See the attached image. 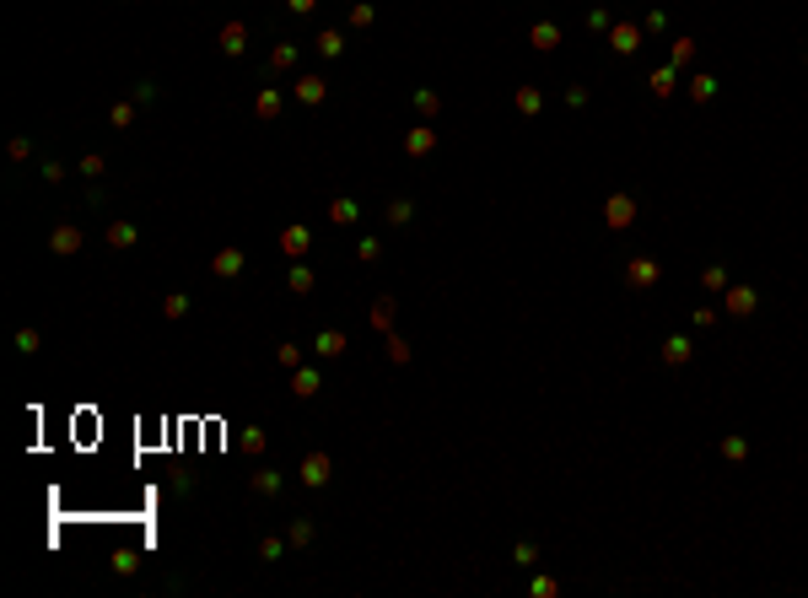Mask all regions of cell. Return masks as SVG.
<instances>
[{"label": "cell", "mask_w": 808, "mask_h": 598, "mask_svg": "<svg viewBox=\"0 0 808 598\" xmlns=\"http://www.w3.org/2000/svg\"><path fill=\"white\" fill-rule=\"evenodd\" d=\"M517 108H523V113H539V108H544V92H539V86H523V92H517Z\"/></svg>", "instance_id": "22"}, {"label": "cell", "mask_w": 808, "mask_h": 598, "mask_svg": "<svg viewBox=\"0 0 808 598\" xmlns=\"http://www.w3.org/2000/svg\"><path fill=\"white\" fill-rule=\"evenodd\" d=\"M388 318H393V307H388V297H383V302L372 307V329H388Z\"/></svg>", "instance_id": "31"}, {"label": "cell", "mask_w": 808, "mask_h": 598, "mask_svg": "<svg viewBox=\"0 0 808 598\" xmlns=\"http://www.w3.org/2000/svg\"><path fill=\"white\" fill-rule=\"evenodd\" d=\"M318 54H323V60H340V54H345V38L334 33V27H323V33H318Z\"/></svg>", "instance_id": "15"}, {"label": "cell", "mask_w": 808, "mask_h": 598, "mask_svg": "<svg viewBox=\"0 0 808 598\" xmlns=\"http://www.w3.org/2000/svg\"><path fill=\"white\" fill-rule=\"evenodd\" d=\"M135 237H140V232H135L130 221H113V227H108V243L113 248H135Z\"/></svg>", "instance_id": "18"}, {"label": "cell", "mask_w": 808, "mask_h": 598, "mask_svg": "<svg viewBox=\"0 0 808 598\" xmlns=\"http://www.w3.org/2000/svg\"><path fill=\"white\" fill-rule=\"evenodd\" d=\"M281 550H286V539H264V545H259V555H264V561H281Z\"/></svg>", "instance_id": "36"}, {"label": "cell", "mask_w": 808, "mask_h": 598, "mask_svg": "<svg viewBox=\"0 0 808 598\" xmlns=\"http://www.w3.org/2000/svg\"><path fill=\"white\" fill-rule=\"evenodd\" d=\"M286 6H291L296 16H307V11H313V6H318V0H286Z\"/></svg>", "instance_id": "40"}, {"label": "cell", "mask_w": 808, "mask_h": 598, "mask_svg": "<svg viewBox=\"0 0 808 598\" xmlns=\"http://www.w3.org/2000/svg\"><path fill=\"white\" fill-rule=\"evenodd\" d=\"M690 98H695V103H711V98H717V76H695V81H690Z\"/></svg>", "instance_id": "19"}, {"label": "cell", "mask_w": 808, "mask_h": 598, "mask_svg": "<svg viewBox=\"0 0 808 598\" xmlns=\"http://www.w3.org/2000/svg\"><path fill=\"white\" fill-rule=\"evenodd\" d=\"M700 281H706V292H727V269H722V264H706V275H700Z\"/></svg>", "instance_id": "25"}, {"label": "cell", "mask_w": 808, "mask_h": 598, "mask_svg": "<svg viewBox=\"0 0 808 598\" xmlns=\"http://www.w3.org/2000/svg\"><path fill=\"white\" fill-rule=\"evenodd\" d=\"M108 119H113V124H119V130H124V124L135 119V108H130V103H113V108H108Z\"/></svg>", "instance_id": "33"}, {"label": "cell", "mask_w": 808, "mask_h": 598, "mask_svg": "<svg viewBox=\"0 0 808 598\" xmlns=\"http://www.w3.org/2000/svg\"><path fill=\"white\" fill-rule=\"evenodd\" d=\"M415 108L420 113H437V92H415Z\"/></svg>", "instance_id": "39"}, {"label": "cell", "mask_w": 808, "mask_h": 598, "mask_svg": "<svg viewBox=\"0 0 808 598\" xmlns=\"http://www.w3.org/2000/svg\"><path fill=\"white\" fill-rule=\"evenodd\" d=\"M269 65H275V71H286V65H296V43H281V49L269 54Z\"/></svg>", "instance_id": "29"}, {"label": "cell", "mask_w": 808, "mask_h": 598, "mask_svg": "<svg viewBox=\"0 0 808 598\" xmlns=\"http://www.w3.org/2000/svg\"><path fill=\"white\" fill-rule=\"evenodd\" d=\"M722 313L749 318V313H755V292H749V286H727V292H722Z\"/></svg>", "instance_id": "4"}, {"label": "cell", "mask_w": 808, "mask_h": 598, "mask_svg": "<svg viewBox=\"0 0 808 598\" xmlns=\"http://www.w3.org/2000/svg\"><path fill=\"white\" fill-rule=\"evenodd\" d=\"M512 561H517V566H534V561H539V545H534V539H523V545L512 550Z\"/></svg>", "instance_id": "28"}, {"label": "cell", "mask_w": 808, "mask_h": 598, "mask_svg": "<svg viewBox=\"0 0 808 598\" xmlns=\"http://www.w3.org/2000/svg\"><path fill=\"white\" fill-rule=\"evenodd\" d=\"M16 351L33 356V351H38V329H22V334H16Z\"/></svg>", "instance_id": "35"}, {"label": "cell", "mask_w": 808, "mask_h": 598, "mask_svg": "<svg viewBox=\"0 0 808 598\" xmlns=\"http://www.w3.org/2000/svg\"><path fill=\"white\" fill-rule=\"evenodd\" d=\"M323 92H329L323 76H302V81H296V98H302V103H323Z\"/></svg>", "instance_id": "12"}, {"label": "cell", "mask_w": 808, "mask_h": 598, "mask_svg": "<svg viewBox=\"0 0 808 598\" xmlns=\"http://www.w3.org/2000/svg\"><path fill=\"white\" fill-rule=\"evenodd\" d=\"M243 264H248V259H243V248H221V254L210 259V269H216L221 281H232V275H243Z\"/></svg>", "instance_id": "6"}, {"label": "cell", "mask_w": 808, "mask_h": 598, "mask_svg": "<svg viewBox=\"0 0 808 598\" xmlns=\"http://www.w3.org/2000/svg\"><path fill=\"white\" fill-rule=\"evenodd\" d=\"M431 146H437V130H426V124L404 135V151H410V157H420V151H431Z\"/></svg>", "instance_id": "11"}, {"label": "cell", "mask_w": 808, "mask_h": 598, "mask_svg": "<svg viewBox=\"0 0 808 598\" xmlns=\"http://www.w3.org/2000/svg\"><path fill=\"white\" fill-rule=\"evenodd\" d=\"M744 453H749V442H744V437H722V458H733V464H738Z\"/></svg>", "instance_id": "30"}, {"label": "cell", "mask_w": 808, "mask_h": 598, "mask_svg": "<svg viewBox=\"0 0 808 598\" xmlns=\"http://www.w3.org/2000/svg\"><path fill=\"white\" fill-rule=\"evenodd\" d=\"M528 38H534V49H539V54L561 49V27H555V22H534V33H528Z\"/></svg>", "instance_id": "9"}, {"label": "cell", "mask_w": 808, "mask_h": 598, "mask_svg": "<svg viewBox=\"0 0 808 598\" xmlns=\"http://www.w3.org/2000/svg\"><path fill=\"white\" fill-rule=\"evenodd\" d=\"M345 345H351V340H345V334H340V329H323V334H318V340H313V351H318V356H323V361H334V356H345Z\"/></svg>", "instance_id": "8"}, {"label": "cell", "mask_w": 808, "mask_h": 598, "mask_svg": "<svg viewBox=\"0 0 808 598\" xmlns=\"http://www.w3.org/2000/svg\"><path fill=\"white\" fill-rule=\"evenodd\" d=\"M609 49H614V54H636V49H641V27H636V22L609 27Z\"/></svg>", "instance_id": "3"}, {"label": "cell", "mask_w": 808, "mask_h": 598, "mask_svg": "<svg viewBox=\"0 0 808 598\" xmlns=\"http://www.w3.org/2000/svg\"><path fill=\"white\" fill-rule=\"evenodd\" d=\"M286 281H291L296 297H307V292H313V269H307L302 259H291V275H286Z\"/></svg>", "instance_id": "14"}, {"label": "cell", "mask_w": 808, "mask_h": 598, "mask_svg": "<svg viewBox=\"0 0 808 598\" xmlns=\"http://www.w3.org/2000/svg\"><path fill=\"white\" fill-rule=\"evenodd\" d=\"M243 448H248V453H264V431L248 426V431H243Z\"/></svg>", "instance_id": "34"}, {"label": "cell", "mask_w": 808, "mask_h": 598, "mask_svg": "<svg viewBox=\"0 0 808 598\" xmlns=\"http://www.w3.org/2000/svg\"><path fill=\"white\" fill-rule=\"evenodd\" d=\"M663 361H668V366H685V361H690V340H679V334H673V340L663 345Z\"/></svg>", "instance_id": "17"}, {"label": "cell", "mask_w": 808, "mask_h": 598, "mask_svg": "<svg viewBox=\"0 0 808 598\" xmlns=\"http://www.w3.org/2000/svg\"><path fill=\"white\" fill-rule=\"evenodd\" d=\"M76 248H81V232H76V227H60V232H54V254H76Z\"/></svg>", "instance_id": "21"}, {"label": "cell", "mask_w": 808, "mask_h": 598, "mask_svg": "<svg viewBox=\"0 0 808 598\" xmlns=\"http://www.w3.org/2000/svg\"><path fill=\"white\" fill-rule=\"evenodd\" d=\"M281 248H286V259H302L307 248H313V232H307V227H286V232H281Z\"/></svg>", "instance_id": "7"}, {"label": "cell", "mask_w": 808, "mask_h": 598, "mask_svg": "<svg viewBox=\"0 0 808 598\" xmlns=\"http://www.w3.org/2000/svg\"><path fill=\"white\" fill-rule=\"evenodd\" d=\"M604 221H609L614 232H625V227L636 221V195H609L604 200Z\"/></svg>", "instance_id": "1"}, {"label": "cell", "mask_w": 808, "mask_h": 598, "mask_svg": "<svg viewBox=\"0 0 808 598\" xmlns=\"http://www.w3.org/2000/svg\"><path fill=\"white\" fill-rule=\"evenodd\" d=\"M296 393H302V399H313V393H318V372H296V383H291Z\"/></svg>", "instance_id": "26"}, {"label": "cell", "mask_w": 808, "mask_h": 598, "mask_svg": "<svg viewBox=\"0 0 808 598\" xmlns=\"http://www.w3.org/2000/svg\"><path fill=\"white\" fill-rule=\"evenodd\" d=\"M162 313H167V318H184V313H189V297H184V292H172L167 302H162Z\"/></svg>", "instance_id": "27"}, {"label": "cell", "mask_w": 808, "mask_h": 598, "mask_svg": "<svg viewBox=\"0 0 808 598\" xmlns=\"http://www.w3.org/2000/svg\"><path fill=\"white\" fill-rule=\"evenodd\" d=\"M329 453H307V458H302V469H296V480H302V485H313V490H318V485H329Z\"/></svg>", "instance_id": "2"}, {"label": "cell", "mask_w": 808, "mask_h": 598, "mask_svg": "<svg viewBox=\"0 0 808 598\" xmlns=\"http://www.w3.org/2000/svg\"><path fill=\"white\" fill-rule=\"evenodd\" d=\"M388 221H393V227H404V221H410V200H393V205H388Z\"/></svg>", "instance_id": "32"}, {"label": "cell", "mask_w": 808, "mask_h": 598, "mask_svg": "<svg viewBox=\"0 0 808 598\" xmlns=\"http://www.w3.org/2000/svg\"><path fill=\"white\" fill-rule=\"evenodd\" d=\"M248 485H254V490H259V496H275V490H281V485H286V480H281V469H259V475H254V480H248Z\"/></svg>", "instance_id": "13"}, {"label": "cell", "mask_w": 808, "mask_h": 598, "mask_svg": "<svg viewBox=\"0 0 808 598\" xmlns=\"http://www.w3.org/2000/svg\"><path fill=\"white\" fill-rule=\"evenodd\" d=\"M259 119H275V113H281V92H259Z\"/></svg>", "instance_id": "24"}, {"label": "cell", "mask_w": 808, "mask_h": 598, "mask_svg": "<svg viewBox=\"0 0 808 598\" xmlns=\"http://www.w3.org/2000/svg\"><path fill=\"white\" fill-rule=\"evenodd\" d=\"M695 60V38H673V49H668V65L679 71V65H690Z\"/></svg>", "instance_id": "16"}, {"label": "cell", "mask_w": 808, "mask_h": 598, "mask_svg": "<svg viewBox=\"0 0 808 598\" xmlns=\"http://www.w3.org/2000/svg\"><path fill=\"white\" fill-rule=\"evenodd\" d=\"M658 275H663L658 259H631V264H625V281L631 286H658Z\"/></svg>", "instance_id": "5"}, {"label": "cell", "mask_w": 808, "mask_h": 598, "mask_svg": "<svg viewBox=\"0 0 808 598\" xmlns=\"http://www.w3.org/2000/svg\"><path fill=\"white\" fill-rule=\"evenodd\" d=\"M221 49H227V54H243L248 49V27L243 22H227V27H221Z\"/></svg>", "instance_id": "10"}, {"label": "cell", "mask_w": 808, "mask_h": 598, "mask_svg": "<svg viewBox=\"0 0 808 598\" xmlns=\"http://www.w3.org/2000/svg\"><path fill=\"white\" fill-rule=\"evenodd\" d=\"M588 33H609V11H588Z\"/></svg>", "instance_id": "37"}, {"label": "cell", "mask_w": 808, "mask_h": 598, "mask_svg": "<svg viewBox=\"0 0 808 598\" xmlns=\"http://www.w3.org/2000/svg\"><path fill=\"white\" fill-rule=\"evenodd\" d=\"M673 81H679V71H673V65L652 71V92H658V98H668V92H673Z\"/></svg>", "instance_id": "20"}, {"label": "cell", "mask_w": 808, "mask_h": 598, "mask_svg": "<svg viewBox=\"0 0 808 598\" xmlns=\"http://www.w3.org/2000/svg\"><path fill=\"white\" fill-rule=\"evenodd\" d=\"M286 539H291V545H307V539H313V523H291V534H286Z\"/></svg>", "instance_id": "38"}, {"label": "cell", "mask_w": 808, "mask_h": 598, "mask_svg": "<svg viewBox=\"0 0 808 598\" xmlns=\"http://www.w3.org/2000/svg\"><path fill=\"white\" fill-rule=\"evenodd\" d=\"M329 216H334V227H351V221H356V200H334Z\"/></svg>", "instance_id": "23"}]
</instances>
